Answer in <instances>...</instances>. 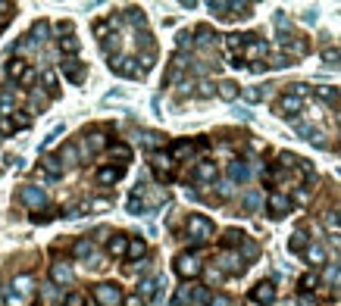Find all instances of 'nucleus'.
<instances>
[{
	"mask_svg": "<svg viewBox=\"0 0 341 306\" xmlns=\"http://www.w3.org/2000/svg\"><path fill=\"white\" fill-rule=\"evenodd\" d=\"M50 275H53V281H57V284H69V281H72V269H69L66 263H53Z\"/></svg>",
	"mask_w": 341,
	"mask_h": 306,
	"instance_id": "12",
	"label": "nucleus"
},
{
	"mask_svg": "<svg viewBox=\"0 0 341 306\" xmlns=\"http://www.w3.org/2000/svg\"><path fill=\"white\" fill-rule=\"evenodd\" d=\"M160 287H163V278H147V281H141V294H144V297H157Z\"/></svg>",
	"mask_w": 341,
	"mask_h": 306,
	"instance_id": "17",
	"label": "nucleus"
},
{
	"mask_svg": "<svg viewBox=\"0 0 341 306\" xmlns=\"http://www.w3.org/2000/svg\"><path fill=\"white\" fill-rule=\"evenodd\" d=\"M229 10H232V4H222V0H213L210 4V13H216V16H229Z\"/></svg>",
	"mask_w": 341,
	"mask_h": 306,
	"instance_id": "32",
	"label": "nucleus"
},
{
	"mask_svg": "<svg viewBox=\"0 0 341 306\" xmlns=\"http://www.w3.org/2000/svg\"><path fill=\"white\" fill-rule=\"evenodd\" d=\"M10 291H13L16 297L28 300V297H31V291H34V281H31L28 275H16V278H13V284H10Z\"/></svg>",
	"mask_w": 341,
	"mask_h": 306,
	"instance_id": "7",
	"label": "nucleus"
},
{
	"mask_svg": "<svg viewBox=\"0 0 341 306\" xmlns=\"http://www.w3.org/2000/svg\"><path fill=\"white\" fill-rule=\"evenodd\" d=\"M326 225H329V228H338V225H341V219H338L335 212H329V215H326Z\"/></svg>",
	"mask_w": 341,
	"mask_h": 306,
	"instance_id": "39",
	"label": "nucleus"
},
{
	"mask_svg": "<svg viewBox=\"0 0 341 306\" xmlns=\"http://www.w3.org/2000/svg\"><path fill=\"white\" fill-rule=\"evenodd\" d=\"M194 178L197 182H213V178H216V163H197V169H194Z\"/></svg>",
	"mask_w": 341,
	"mask_h": 306,
	"instance_id": "13",
	"label": "nucleus"
},
{
	"mask_svg": "<svg viewBox=\"0 0 341 306\" xmlns=\"http://www.w3.org/2000/svg\"><path fill=\"white\" fill-rule=\"evenodd\" d=\"M63 159H66V166H75V159H79V147H75V144H66V147H63Z\"/></svg>",
	"mask_w": 341,
	"mask_h": 306,
	"instance_id": "30",
	"label": "nucleus"
},
{
	"mask_svg": "<svg viewBox=\"0 0 341 306\" xmlns=\"http://www.w3.org/2000/svg\"><path fill=\"white\" fill-rule=\"evenodd\" d=\"M316 284H319V278H316V275H304V278H300V287H304V291H313Z\"/></svg>",
	"mask_w": 341,
	"mask_h": 306,
	"instance_id": "36",
	"label": "nucleus"
},
{
	"mask_svg": "<svg viewBox=\"0 0 341 306\" xmlns=\"http://www.w3.org/2000/svg\"><path fill=\"white\" fill-rule=\"evenodd\" d=\"M144 253H147V244L144 241H129V256L132 259H141Z\"/></svg>",
	"mask_w": 341,
	"mask_h": 306,
	"instance_id": "26",
	"label": "nucleus"
},
{
	"mask_svg": "<svg viewBox=\"0 0 341 306\" xmlns=\"http://www.w3.org/2000/svg\"><path fill=\"white\" fill-rule=\"evenodd\" d=\"M66 306H85V297L82 294H69L66 297Z\"/></svg>",
	"mask_w": 341,
	"mask_h": 306,
	"instance_id": "38",
	"label": "nucleus"
},
{
	"mask_svg": "<svg viewBox=\"0 0 341 306\" xmlns=\"http://www.w3.org/2000/svg\"><path fill=\"white\" fill-rule=\"evenodd\" d=\"M250 297H254L257 303H273L276 300V287L273 284H269V281H260V284H254V291H250Z\"/></svg>",
	"mask_w": 341,
	"mask_h": 306,
	"instance_id": "8",
	"label": "nucleus"
},
{
	"mask_svg": "<svg viewBox=\"0 0 341 306\" xmlns=\"http://www.w3.org/2000/svg\"><path fill=\"white\" fill-rule=\"evenodd\" d=\"M191 153H194V144H191V141L175 144V156H191Z\"/></svg>",
	"mask_w": 341,
	"mask_h": 306,
	"instance_id": "33",
	"label": "nucleus"
},
{
	"mask_svg": "<svg viewBox=\"0 0 341 306\" xmlns=\"http://www.w3.org/2000/svg\"><path fill=\"white\" fill-rule=\"evenodd\" d=\"M22 203L25 206H31V209H38V206H44L47 203V194L41 191V188H34V185H28V188H22Z\"/></svg>",
	"mask_w": 341,
	"mask_h": 306,
	"instance_id": "5",
	"label": "nucleus"
},
{
	"mask_svg": "<svg viewBox=\"0 0 341 306\" xmlns=\"http://www.w3.org/2000/svg\"><path fill=\"white\" fill-rule=\"evenodd\" d=\"M229 178H232V182H247V178H250L247 163H241V159H232V163H229Z\"/></svg>",
	"mask_w": 341,
	"mask_h": 306,
	"instance_id": "11",
	"label": "nucleus"
},
{
	"mask_svg": "<svg viewBox=\"0 0 341 306\" xmlns=\"http://www.w3.org/2000/svg\"><path fill=\"white\" fill-rule=\"evenodd\" d=\"M125 250H129V241H125L122 235H116V238L110 241V253H113V256H122Z\"/></svg>",
	"mask_w": 341,
	"mask_h": 306,
	"instance_id": "23",
	"label": "nucleus"
},
{
	"mask_svg": "<svg viewBox=\"0 0 341 306\" xmlns=\"http://www.w3.org/2000/svg\"><path fill=\"white\" fill-rule=\"evenodd\" d=\"M63 69H66V75L72 78V81H82V78H85V69H82V63H75V60L63 63Z\"/></svg>",
	"mask_w": 341,
	"mask_h": 306,
	"instance_id": "18",
	"label": "nucleus"
},
{
	"mask_svg": "<svg viewBox=\"0 0 341 306\" xmlns=\"http://www.w3.org/2000/svg\"><path fill=\"white\" fill-rule=\"evenodd\" d=\"M125 306H144V300H141V297H129V300H125Z\"/></svg>",
	"mask_w": 341,
	"mask_h": 306,
	"instance_id": "42",
	"label": "nucleus"
},
{
	"mask_svg": "<svg viewBox=\"0 0 341 306\" xmlns=\"http://www.w3.org/2000/svg\"><path fill=\"white\" fill-rule=\"evenodd\" d=\"M266 203H269V212H273V215H285V212L291 209V200H288L285 194H279V191H276V194H269V200H266Z\"/></svg>",
	"mask_w": 341,
	"mask_h": 306,
	"instance_id": "10",
	"label": "nucleus"
},
{
	"mask_svg": "<svg viewBox=\"0 0 341 306\" xmlns=\"http://www.w3.org/2000/svg\"><path fill=\"white\" fill-rule=\"evenodd\" d=\"M338 219H341V215H338Z\"/></svg>",
	"mask_w": 341,
	"mask_h": 306,
	"instance_id": "44",
	"label": "nucleus"
},
{
	"mask_svg": "<svg viewBox=\"0 0 341 306\" xmlns=\"http://www.w3.org/2000/svg\"><path fill=\"white\" fill-rule=\"evenodd\" d=\"M322 60H326L329 66H341V50H335V47H326V50H322Z\"/></svg>",
	"mask_w": 341,
	"mask_h": 306,
	"instance_id": "29",
	"label": "nucleus"
},
{
	"mask_svg": "<svg viewBox=\"0 0 341 306\" xmlns=\"http://www.w3.org/2000/svg\"><path fill=\"white\" fill-rule=\"evenodd\" d=\"M178 47H191V34H188V31L178 34Z\"/></svg>",
	"mask_w": 341,
	"mask_h": 306,
	"instance_id": "40",
	"label": "nucleus"
},
{
	"mask_svg": "<svg viewBox=\"0 0 341 306\" xmlns=\"http://www.w3.org/2000/svg\"><path fill=\"white\" fill-rule=\"evenodd\" d=\"M75 256H82V259L94 256V244H91V241H79V244H75Z\"/></svg>",
	"mask_w": 341,
	"mask_h": 306,
	"instance_id": "28",
	"label": "nucleus"
},
{
	"mask_svg": "<svg viewBox=\"0 0 341 306\" xmlns=\"http://www.w3.org/2000/svg\"><path fill=\"white\" fill-rule=\"evenodd\" d=\"M313 91H316L322 100H329V103H338V100H341V91H338V88H332V84H319V88H313Z\"/></svg>",
	"mask_w": 341,
	"mask_h": 306,
	"instance_id": "15",
	"label": "nucleus"
},
{
	"mask_svg": "<svg viewBox=\"0 0 341 306\" xmlns=\"http://www.w3.org/2000/svg\"><path fill=\"white\" fill-rule=\"evenodd\" d=\"M210 94H213V84L204 81V84H201V97H210Z\"/></svg>",
	"mask_w": 341,
	"mask_h": 306,
	"instance_id": "41",
	"label": "nucleus"
},
{
	"mask_svg": "<svg viewBox=\"0 0 341 306\" xmlns=\"http://www.w3.org/2000/svg\"><path fill=\"white\" fill-rule=\"evenodd\" d=\"M44 172H47V175H60V172H63L60 159H44Z\"/></svg>",
	"mask_w": 341,
	"mask_h": 306,
	"instance_id": "34",
	"label": "nucleus"
},
{
	"mask_svg": "<svg viewBox=\"0 0 341 306\" xmlns=\"http://www.w3.org/2000/svg\"><path fill=\"white\" fill-rule=\"evenodd\" d=\"M322 278H326L329 284H338V281H341V263H332V266H326V275H322Z\"/></svg>",
	"mask_w": 341,
	"mask_h": 306,
	"instance_id": "25",
	"label": "nucleus"
},
{
	"mask_svg": "<svg viewBox=\"0 0 341 306\" xmlns=\"http://www.w3.org/2000/svg\"><path fill=\"white\" fill-rule=\"evenodd\" d=\"M94 300L100 306H119L122 303V291H119L116 284H97L94 287Z\"/></svg>",
	"mask_w": 341,
	"mask_h": 306,
	"instance_id": "2",
	"label": "nucleus"
},
{
	"mask_svg": "<svg viewBox=\"0 0 341 306\" xmlns=\"http://www.w3.org/2000/svg\"><path fill=\"white\" fill-rule=\"evenodd\" d=\"M276 110H279L282 116H297V113L304 110V100H300V97H294V94H282Z\"/></svg>",
	"mask_w": 341,
	"mask_h": 306,
	"instance_id": "4",
	"label": "nucleus"
},
{
	"mask_svg": "<svg viewBox=\"0 0 341 306\" xmlns=\"http://www.w3.org/2000/svg\"><path fill=\"white\" fill-rule=\"evenodd\" d=\"M307 259L310 263H326V250H322L319 244H310L307 247Z\"/></svg>",
	"mask_w": 341,
	"mask_h": 306,
	"instance_id": "27",
	"label": "nucleus"
},
{
	"mask_svg": "<svg viewBox=\"0 0 341 306\" xmlns=\"http://www.w3.org/2000/svg\"><path fill=\"white\" fill-rule=\"evenodd\" d=\"M260 203H263V197H260L257 191H247V194H244V209H247V212H257Z\"/></svg>",
	"mask_w": 341,
	"mask_h": 306,
	"instance_id": "20",
	"label": "nucleus"
},
{
	"mask_svg": "<svg viewBox=\"0 0 341 306\" xmlns=\"http://www.w3.org/2000/svg\"><path fill=\"white\" fill-rule=\"evenodd\" d=\"M304 22H316V10H307V13H304Z\"/></svg>",
	"mask_w": 341,
	"mask_h": 306,
	"instance_id": "43",
	"label": "nucleus"
},
{
	"mask_svg": "<svg viewBox=\"0 0 341 306\" xmlns=\"http://www.w3.org/2000/svg\"><path fill=\"white\" fill-rule=\"evenodd\" d=\"M219 266H222V272H244V256L241 253H222L219 256Z\"/></svg>",
	"mask_w": 341,
	"mask_h": 306,
	"instance_id": "9",
	"label": "nucleus"
},
{
	"mask_svg": "<svg viewBox=\"0 0 341 306\" xmlns=\"http://www.w3.org/2000/svg\"><path fill=\"white\" fill-rule=\"evenodd\" d=\"M44 88H47L50 94L57 91V78H53V72H44Z\"/></svg>",
	"mask_w": 341,
	"mask_h": 306,
	"instance_id": "37",
	"label": "nucleus"
},
{
	"mask_svg": "<svg viewBox=\"0 0 341 306\" xmlns=\"http://www.w3.org/2000/svg\"><path fill=\"white\" fill-rule=\"evenodd\" d=\"M294 132H297V135H304V141H310V144H319V147H326V135H322L319 128H313V125L294 122Z\"/></svg>",
	"mask_w": 341,
	"mask_h": 306,
	"instance_id": "6",
	"label": "nucleus"
},
{
	"mask_svg": "<svg viewBox=\"0 0 341 306\" xmlns=\"http://www.w3.org/2000/svg\"><path fill=\"white\" fill-rule=\"evenodd\" d=\"M304 247H307V235H304V228H297L291 235V241H288V250H291V253H300Z\"/></svg>",
	"mask_w": 341,
	"mask_h": 306,
	"instance_id": "16",
	"label": "nucleus"
},
{
	"mask_svg": "<svg viewBox=\"0 0 341 306\" xmlns=\"http://www.w3.org/2000/svg\"><path fill=\"white\" fill-rule=\"evenodd\" d=\"M100 147H106V138H103V132H94L91 138L85 141V153H91V150H100Z\"/></svg>",
	"mask_w": 341,
	"mask_h": 306,
	"instance_id": "19",
	"label": "nucleus"
},
{
	"mask_svg": "<svg viewBox=\"0 0 341 306\" xmlns=\"http://www.w3.org/2000/svg\"><path fill=\"white\" fill-rule=\"evenodd\" d=\"M110 153L119 159V163H129V159H132V150L125 147V144H113V147H110Z\"/></svg>",
	"mask_w": 341,
	"mask_h": 306,
	"instance_id": "24",
	"label": "nucleus"
},
{
	"mask_svg": "<svg viewBox=\"0 0 341 306\" xmlns=\"http://www.w3.org/2000/svg\"><path fill=\"white\" fill-rule=\"evenodd\" d=\"M188 238L194 244H204L213 238V222L207 219V215H188Z\"/></svg>",
	"mask_w": 341,
	"mask_h": 306,
	"instance_id": "1",
	"label": "nucleus"
},
{
	"mask_svg": "<svg viewBox=\"0 0 341 306\" xmlns=\"http://www.w3.org/2000/svg\"><path fill=\"white\" fill-rule=\"evenodd\" d=\"M269 94V88H263V91H260V88H244V91H241V97L247 100V103H257V100H263Z\"/></svg>",
	"mask_w": 341,
	"mask_h": 306,
	"instance_id": "21",
	"label": "nucleus"
},
{
	"mask_svg": "<svg viewBox=\"0 0 341 306\" xmlns=\"http://www.w3.org/2000/svg\"><path fill=\"white\" fill-rule=\"evenodd\" d=\"M60 50H66V53H75V50H79V41L72 38V34H66V38H60Z\"/></svg>",
	"mask_w": 341,
	"mask_h": 306,
	"instance_id": "31",
	"label": "nucleus"
},
{
	"mask_svg": "<svg viewBox=\"0 0 341 306\" xmlns=\"http://www.w3.org/2000/svg\"><path fill=\"white\" fill-rule=\"evenodd\" d=\"M119 178H122V166H116V169L106 166V169L97 172V182H100V185H113V182H119Z\"/></svg>",
	"mask_w": 341,
	"mask_h": 306,
	"instance_id": "14",
	"label": "nucleus"
},
{
	"mask_svg": "<svg viewBox=\"0 0 341 306\" xmlns=\"http://www.w3.org/2000/svg\"><path fill=\"white\" fill-rule=\"evenodd\" d=\"M207 306H232V300H229V297H225V294H213V297H210V303H207Z\"/></svg>",
	"mask_w": 341,
	"mask_h": 306,
	"instance_id": "35",
	"label": "nucleus"
},
{
	"mask_svg": "<svg viewBox=\"0 0 341 306\" xmlns=\"http://www.w3.org/2000/svg\"><path fill=\"white\" fill-rule=\"evenodd\" d=\"M175 272H178V275H185V278L201 275V259H197L194 253H182V256L175 259Z\"/></svg>",
	"mask_w": 341,
	"mask_h": 306,
	"instance_id": "3",
	"label": "nucleus"
},
{
	"mask_svg": "<svg viewBox=\"0 0 341 306\" xmlns=\"http://www.w3.org/2000/svg\"><path fill=\"white\" fill-rule=\"evenodd\" d=\"M219 97H222V100H235V97H238V84H235V81H222V84H219Z\"/></svg>",
	"mask_w": 341,
	"mask_h": 306,
	"instance_id": "22",
	"label": "nucleus"
}]
</instances>
